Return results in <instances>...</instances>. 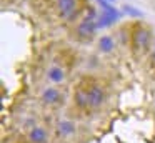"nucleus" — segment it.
Returning <instances> with one entry per match:
<instances>
[{
    "label": "nucleus",
    "mask_w": 155,
    "mask_h": 143,
    "mask_svg": "<svg viewBox=\"0 0 155 143\" xmlns=\"http://www.w3.org/2000/svg\"><path fill=\"white\" fill-rule=\"evenodd\" d=\"M152 32L143 23H135L130 28V48L134 53H145L152 45Z\"/></svg>",
    "instance_id": "f257e3e1"
},
{
    "label": "nucleus",
    "mask_w": 155,
    "mask_h": 143,
    "mask_svg": "<svg viewBox=\"0 0 155 143\" xmlns=\"http://www.w3.org/2000/svg\"><path fill=\"white\" fill-rule=\"evenodd\" d=\"M55 8L62 20L74 22L80 13V3L78 0H55Z\"/></svg>",
    "instance_id": "f03ea898"
},
{
    "label": "nucleus",
    "mask_w": 155,
    "mask_h": 143,
    "mask_svg": "<svg viewBox=\"0 0 155 143\" xmlns=\"http://www.w3.org/2000/svg\"><path fill=\"white\" fill-rule=\"evenodd\" d=\"M97 20H88V18H82L77 23V28H75V35L80 42H90L94 40V37L97 35Z\"/></svg>",
    "instance_id": "7ed1b4c3"
},
{
    "label": "nucleus",
    "mask_w": 155,
    "mask_h": 143,
    "mask_svg": "<svg viewBox=\"0 0 155 143\" xmlns=\"http://www.w3.org/2000/svg\"><path fill=\"white\" fill-rule=\"evenodd\" d=\"M87 96H88V106L94 110L100 108L102 105L107 100V93H105V88L98 83H88L87 86Z\"/></svg>",
    "instance_id": "20e7f679"
},
{
    "label": "nucleus",
    "mask_w": 155,
    "mask_h": 143,
    "mask_svg": "<svg viewBox=\"0 0 155 143\" xmlns=\"http://www.w3.org/2000/svg\"><path fill=\"white\" fill-rule=\"evenodd\" d=\"M40 100L44 105H60L64 102V95L57 86H47L40 93Z\"/></svg>",
    "instance_id": "39448f33"
},
{
    "label": "nucleus",
    "mask_w": 155,
    "mask_h": 143,
    "mask_svg": "<svg viewBox=\"0 0 155 143\" xmlns=\"http://www.w3.org/2000/svg\"><path fill=\"white\" fill-rule=\"evenodd\" d=\"M30 143H48V132L42 125H34L27 133Z\"/></svg>",
    "instance_id": "423d86ee"
},
{
    "label": "nucleus",
    "mask_w": 155,
    "mask_h": 143,
    "mask_svg": "<svg viewBox=\"0 0 155 143\" xmlns=\"http://www.w3.org/2000/svg\"><path fill=\"white\" fill-rule=\"evenodd\" d=\"M98 3H100V15L107 17L112 23H117L120 20L122 13L118 8L114 7V3H108V2H98Z\"/></svg>",
    "instance_id": "0eeeda50"
},
{
    "label": "nucleus",
    "mask_w": 155,
    "mask_h": 143,
    "mask_svg": "<svg viewBox=\"0 0 155 143\" xmlns=\"http://www.w3.org/2000/svg\"><path fill=\"white\" fill-rule=\"evenodd\" d=\"M74 105L78 110H87L88 106V96H87V88L84 85H78L74 92Z\"/></svg>",
    "instance_id": "6e6552de"
},
{
    "label": "nucleus",
    "mask_w": 155,
    "mask_h": 143,
    "mask_svg": "<svg viewBox=\"0 0 155 143\" xmlns=\"http://www.w3.org/2000/svg\"><path fill=\"white\" fill-rule=\"evenodd\" d=\"M55 132H57V135L60 136V138H68V136H72L77 132V126H75V123L70 122V120H60V122L57 123V126H55Z\"/></svg>",
    "instance_id": "1a4fd4ad"
},
{
    "label": "nucleus",
    "mask_w": 155,
    "mask_h": 143,
    "mask_svg": "<svg viewBox=\"0 0 155 143\" xmlns=\"http://www.w3.org/2000/svg\"><path fill=\"white\" fill-rule=\"evenodd\" d=\"M65 78H67V73H65V70L62 68L60 65H52L50 68L47 70V80L52 83H55V85L64 83Z\"/></svg>",
    "instance_id": "9d476101"
},
{
    "label": "nucleus",
    "mask_w": 155,
    "mask_h": 143,
    "mask_svg": "<svg viewBox=\"0 0 155 143\" xmlns=\"http://www.w3.org/2000/svg\"><path fill=\"white\" fill-rule=\"evenodd\" d=\"M115 48V40L112 35H102L98 38V50L102 53H112Z\"/></svg>",
    "instance_id": "9b49d317"
},
{
    "label": "nucleus",
    "mask_w": 155,
    "mask_h": 143,
    "mask_svg": "<svg viewBox=\"0 0 155 143\" xmlns=\"http://www.w3.org/2000/svg\"><path fill=\"white\" fill-rule=\"evenodd\" d=\"M122 8H124V12L127 13L128 17H134V18H142V17H143V12L135 8L134 5H124Z\"/></svg>",
    "instance_id": "f8f14e48"
},
{
    "label": "nucleus",
    "mask_w": 155,
    "mask_h": 143,
    "mask_svg": "<svg viewBox=\"0 0 155 143\" xmlns=\"http://www.w3.org/2000/svg\"><path fill=\"white\" fill-rule=\"evenodd\" d=\"M18 143H30V141H24V140H22V141H18Z\"/></svg>",
    "instance_id": "ddd939ff"
},
{
    "label": "nucleus",
    "mask_w": 155,
    "mask_h": 143,
    "mask_svg": "<svg viewBox=\"0 0 155 143\" xmlns=\"http://www.w3.org/2000/svg\"><path fill=\"white\" fill-rule=\"evenodd\" d=\"M153 53H155V45H153Z\"/></svg>",
    "instance_id": "4468645a"
}]
</instances>
